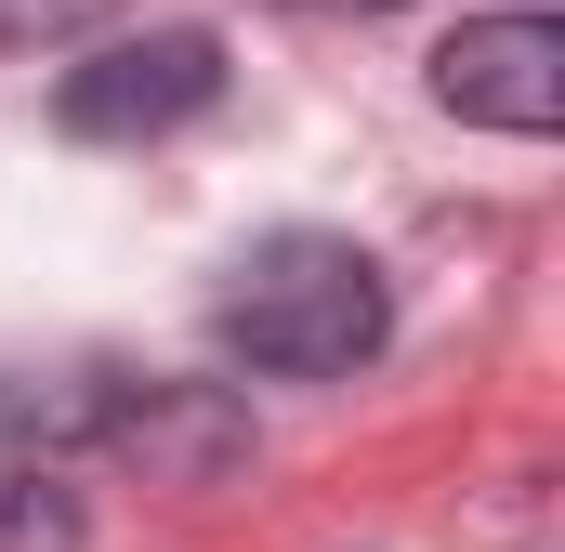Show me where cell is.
Segmentation results:
<instances>
[{
	"label": "cell",
	"instance_id": "1",
	"mask_svg": "<svg viewBox=\"0 0 565 552\" xmlns=\"http://www.w3.org/2000/svg\"><path fill=\"white\" fill-rule=\"evenodd\" d=\"M382 329H395L382 264H369L355 237H329V224L250 237V264L224 276V302H211V342H224L250 382H342V369L382 355Z\"/></svg>",
	"mask_w": 565,
	"mask_h": 552
},
{
	"label": "cell",
	"instance_id": "2",
	"mask_svg": "<svg viewBox=\"0 0 565 552\" xmlns=\"http://www.w3.org/2000/svg\"><path fill=\"white\" fill-rule=\"evenodd\" d=\"M198 106H224V40L211 26H145V40H106L53 79V119L79 145H158Z\"/></svg>",
	"mask_w": 565,
	"mask_h": 552
},
{
	"label": "cell",
	"instance_id": "3",
	"mask_svg": "<svg viewBox=\"0 0 565 552\" xmlns=\"http://www.w3.org/2000/svg\"><path fill=\"white\" fill-rule=\"evenodd\" d=\"M434 106L473 119V132L553 145L565 132V26L553 13H473L434 40Z\"/></svg>",
	"mask_w": 565,
	"mask_h": 552
},
{
	"label": "cell",
	"instance_id": "4",
	"mask_svg": "<svg viewBox=\"0 0 565 552\" xmlns=\"http://www.w3.org/2000/svg\"><path fill=\"white\" fill-rule=\"evenodd\" d=\"M0 552H79V500L40 460H0Z\"/></svg>",
	"mask_w": 565,
	"mask_h": 552
},
{
	"label": "cell",
	"instance_id": "5",
	"mask_svg": "<svg viewBox=\"0 0 565 552\" xmlns=\"http://www.w3.org/2000/svg\"><path fill=\"white\" fill-rule=\"evenodd\" d=\"M289 13H408V0H289Z\"/></svg>",
	"mask_w": 565,
	"mask_h": 552
}]
</instances>
